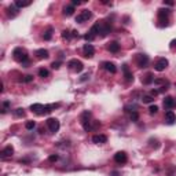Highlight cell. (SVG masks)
Masks as SVG:
<instances>
[{"mask_svg":"<svg viewBox=\"0 0 176 176\" xmlns=\"http://www.w3.org/2000/svg\"><path fill=\"white\" fill-rule=\"evenodd\" d=\"M12 56H14V59L17 61V62H20L22 66H25V68H28V66L30 65L29 55H28L26 50H24L22 47L14 48V51H12Z\"/></svg>","mask_w":176,"mask_h":176,"instance_id":"6da1fadb","label":"cell"},{"mask_svg":"<svg viewBox=\"0 0 176 176\" xmlns=\"http://www.w3.org/2000/svg\"><path fill=\"white\" fill-rule=\"evenodd\" d=\"M55 107H59L58 103L55 105H41V103H33L30 105V110L33 111V113H36L37 116H44V114H48L51 111L54 110Z\"/></svg>","mask_w":176,"mask_h":176,"instance_id":"7a4b0ae2","label":"cell"},{"mask_svg":"<svg viewBox=\"0 0 176 176\" xmlns=\"http://www.w3.org/2000/svg\"><path fill=\"white\" fill-rule=\"evenodd\" d=\"M158 22H160V26H168V22H169V15H171V10L169 8H160L158 12Z\"/></svg>","mask_w":176,"mask_h":176,"instance_id":"3957f363","label":"cell"},{"mask_svg":"<svg viewBox=\"0 0 176 176\" xmlns=\"http://www.w3.org/2000/svg\"><path fill=\"white\" fill-rule=\"evenodd\" d=\"M68 68L72 70V72H74V73H80V72H83V69H84V65H83L81 61L73 58V59H70L68 62Z\"/></svg>","mask_w":176,"mask_h":176,"instance_id":"277c9868","label":"cell"},{"mask_svg":"<svg viewBox=\"0 0 176 176\" xmlns=\"http://www.w3.org/2000/svg\"><path fill=\"white\" fill-rule=\"evenodd\" d=\"M99 36V24L98 22H95L94 25H92V28L87 32V34H84V39L87 41H92L94 39H97Z\"/></svg>","mask_w":176,"mask_h":176,"instance_id":"5b68a950","label":"cell"},{"mask_svg":"<svg viewBox=\"0 0 176 176\" xmlns=\"http://www.w3.org/2000/svg\"><path fill=\"white\" fill-rule=\"evenodd\" d=\"M91 17H92V12L89 10H81L76 15V22H77V24H84V22H87L88 20H91Z\"/></svg>","mask_w":176,"mask_h":176,"instance_id":"8992f818","label":"cell"},{"mask_svg":"<svg viewBox=\"0 0 176 176\" xmlns=\"http://www.w3.org/2000/svg\"><path fill=\"white\" fill-rule=\"evenodd\" d=\"M149 62H150V58L146 54H138L136 55V65L139 66V68H142V69L147 68V66H149Z\"/></svg>","mask_w":176,"mask_h":176,"instance_id":"52a82bcc","label":"cell"},{"mask_svg":"<svg viewBox=\"0 0 176 176\" xmlns=\"http://www.w3.org/2000/svg\"><path fill=\"white\" fill-rule=\"evenodd\" d=\"M46 124H47V127H48L50 132L55 133V132H58V131H59V127H61V124H59V121L56 120V118H52V117L47 118Z\"/></svg>","mask_w":176,"mask_h":176,"instance_id":"ba28073f","label":"cell"},{"mask_svg":"<svg viewBox=\"0 0 176 176\" xmlns=\"http://www.w3.org/2000/svg\"><path fill=\"white\" fill-rule=\"evenodd\" d=\"M80 121H81L84 131H88V127L91 124V111H88V110L83 111L81 116H80Z\"/></svg>","mask_w":176,"mask_h":176,"instance_id":"9c48e42d","label":"cell"},{"mask_svg":"<svg viewBox=\"0 0 176 176\" xmlns=\"http://www.w3.org/2000/svg\"><path fill=\"white\" fill-rule=\"evenodd\" d=\"M168 59L166 58H158L156 61L154 63V69L157 70V72H164V70L168 68Z\"/></svg>","mask_w":176,"mask_h":176,"instance_id":"30bf717a","label":"cell"},{"mask_svg":"<svg viewBox=\"0 0 176 176\" xmlns=\"http://www.w3.org/2000/svg\"><path fill=\"white\" fill-rule=\"evenodd\" d=\"M123 74H124V79H125L127 83H132L133 81V73L129 70V66L127 65V63H124L123 65Z\"/></svg>","mask_w":176,"mask_h":176,"instance_id":"8fae6325","label":"cell"},{"mask_svg":"<svg viewBox=\"0 0 176 176\" xmlns=\"http://www.w3.org/2000/svg\"><path fill=\"white\" fill-rule=\"evenodd\" d=\"M114 161H116L117 164H120V165L125 164V162L128 161L127 153H125V151H117L116 154H114Z\"/></svg>","mask_w":176,"mask_h":176,"instance_id":"7c38bea8","label":"cell"},{"mask_svg":"<svg viewBox=\"0 0 176 176\" xmlns=\"http://www.w3.org/2000/svg\"><path fill=\"white\" fill-rule=\"evenodd\" d=\"M83 52H84V56L85 58H92V56L95 55V48L92 44H84V47H83Z\"/></svg>","mask_w":176,"mask_h":176,"instance_id":"4fadbf2b","label":"cell"},{"mask_svg":"<svg viewBox=\"0 0 176 176\" xmlns=\"http://www.w3.org/2000/svg\"><path fill=\"white\" fill-rule=\"evenodd\" d=\"M102 68L106 70V72L111 73V74H114V73L117 72V66L114 65L113 62H110V61H105V62H102Z\"/></svg>","mask_w":176,"mask_h":176,"instance_id":"5bb4252c","label":"cell"},{"mask_svg":"<svg viewBox=\"0 0 176 176\" xmlns=\"http://www.w3.org/2000/svg\"><path fill=\"white\" fill-rule=\"evenodd\" d=\"M14 154V147H12L11 145H7L4 147V149L2 150V153H0V157H2L3 160H6V158H10V157Z\"/></svg>","mask_w":176,"mask_h":176,"instance_id":"9a60e30c","label":"cell"},{"mask_svg":"<svg viewBox=\"0 0 176 176\" xmlns=\"http://www.w3.org/2000/svg\"><path fill=\"white\" fill-rule=\"evenodd\" d=\"M162 103H164V107L166 109V110H171V109H174L176 106V101L172 97H165Z\"/></svg>","mask_w":176,"mask_h":176,"instance_id":"2e32d148","label":"cell"},{"mask_svg":"<svg viewBox=\"0 0 176 176\" xmlns=\"http://www.w3.org/2000/svg\"><path fill=\"white\" fill-rule=\"evenodd\" d=\"M165 123L169 124V125H172V124L176 123V114L172 110H168L165 113Z\"/></svg>","mask_w":176,"mask_h":176,"instance_id":"e0dca14e","label":"cell"},{"mask_svg":"<svg viewBox=\"0 0 176 176\" xmlns=\"http://www.w3.org/2000/svg\"><path fill=\"white\" fill-rule=\"evenodd\" d=\"M92 142H94L95 145H103V143L107 142V136L102 135V133H99V135H94L92 136Z\"/></svg>","mask_w":176,"mask_h":176,"instance_id":"ac0fdd59","label":"cell"},{"mask_svg":"<svg viewBox=\"0 0 176 176\" xmlns=\"http://www.w3.org/2000/svg\"><path fill=\"white\" fill-rule=\"evenodd\" d=\"M18 12H20V8H18L15 4H11L10 7L7 8V17L8 18H15L18 15Z\"/></svg>","mask_w":176,"mask_h":176,"instance_id":"d6986e66","label":"cell"},{"mask_svg":"<svg viewBox=\"0 0 176 176\" xmlns=\"http://www.w3.org/2000/svg\"><path fill=\"white\" fill-rule=\"evenodd\" d=\"M120 48H121V46L118 41H110V43L107 44V50L113 54H117L118 51H120Z\"/></svg>","mask_w":176,"mask_h":176,"instance_id":"ffe728a7","label":"cell"},{"mask_svg":"<svg viewBox=\"0 0 176 176\" xmlns=\"http://www.w3.org/2000/svg\"><path fill=\"white\" fill-rule=\"evenodd\" d=\"M34 55H36V58H37V59H47V58L50 56V52H48V50L40 48V50H36Z\"/></svg>","mask_w":176,"mask_h":176,"instance_id":"44dd1931","label":"cell"},{"mask_svg":"<svg viewBox=\"0 0 176 176\" xmlns=\"http://www.w3.org/2000/svg\"><path fill=\"white\" fill-rule=\"evenodd\" d=\"M73 14H74V6L68 4L63 7V15H65V17H72Z\"/></svg>","mask_w":176,"mask_h":176,"instance_id":"7402d4cb","label":"cell"},{"mask_svg":"<svg viewBox=\"0 0 176 176\" xmlns=\"http://www.w3.org/2000/svg\"><path fill=\"white\" fill-rule=\"evenodd\" d=\"M52 32H54L52 26H48L46 30H44V33H43V39L46 40V41L51 40V39H52Z\"/></svg>","mask_w":176,"mask_h":176,"instance_id":"603a6c76","label":"cell"},{"mask_svg":"<svg viewBox=\"0 0 176 176\" xmlns=\"http://www.w3.org/2000/svg\"><path fill=\"white\" fill-rule=\"evenodd\" d=\"M151 83H154V74H153V73H147L145 76V79H143V84L149 85V84H151Z\"/></svg>","mask_w":176,"mask_h":176,"instance_id":"cb8c5ba5","label":"cell"},{"mask_svg":"<svg viewBox=\"0 0 176 176\" xmlns=\"http://www.w3.org/2000/svg\"><path fill=\"white\" fill-rule=\"evenodd\" d=\"M140 101H142L143 103H151V102H154V97H151L150 94H147V95H142Z\"/></svg>","mask_w":176,"mask_h":176,"instance_id":"d4e9b609","label":"cell"},{"mask_svg":"<svg viewBox=\"0 0 176 176\" xmlns=\"http://www.w3.org/2000/svg\"><path fill=\"white\" fill-rule=\"evenodd\" d=\"M62 39L63 40H72L73 39V33L70 30H68V29H65V30H62Z\"/></svg>","mask_w":176,"mask_h":176,"instance_id":"484cf974","label":"cell"},{"mask_svg":"<svg viewBox=\"0 0 176 176\" xmlns=\"http://www.w3.org/2000/svg\"><path fill=\"white\" fill-rule=\"evenodd\" d=\"M10 106H11V103H10L8 101H4V102H3V103H2V113H3V114L7 113V111L10 110Z\"/></svg>","mask_w":176,"mask_h":176,"instance_id":"4316f807","label":"cell"},{"mask_svg":"<svg viewBox=\"0 0 176 176\" xmlns=\"http://www.w3.org/2000/svg\"><path fill=\"white\" fill-rule=\"evenodd\" d=\"M39 76H40L41 79H47V77L50 76V72H48V70H47L46 68H40V69H39Z\"/></svg>","mask_w":176,"mask_h":176,"instance_id":"83f0119b","label":"cell"},{"mask_svg":"<svg viewBox=\"0 0 176 176\" xmlns=\"http://www.w3.org/2000/svg\"><path fill=\"white\" fill-rule=\"evenodd\" d=\"M15 6H17L18 8H22V7H28V6L32 4V2H21V0H17V2L14 3Z\"/></svg>","mask_w":176,"mask_h":176,"instance_id":"f1b7e54d","label":"cell"},{"mask_svg":"<svg viewBox=\"0 0 176 176\" xmlns=\"http://www.w3.org/2000/svg\"><path fill=\"white\" fill-rule=\"evenodd\" d=\"M136 109H138V107L135 106V105H127V106L124 107V110H125L127 113H129V114H131V113H133V111H138Z\"/></svg>","mask_w":176,"mask_h":176,"instance_id":"f546056e","label":"cell"},{"mask_svg":"<svg viewBox=\"0 0 176 176\" xmlns=\"http://www.w3.org/2000/svg\"><path fill=\"white\" fill-rule=\"evenodd\" d=\"M14 116H15V117H24V116H25V110H24L22 107L15 109V110H14Z\"/></svg>","mask_w":176,"mask_h":176,"instance_id":"4dcf8cb0","label":"cell"},{"mask_svg":"<svg viewBox=\"0 0 176 176\" xmlns=\"http://www.w3.org/2000/svg\"><path fill=\"white\" fill-rule=\"evenodd\" d=\"M36 127V123H34L33 120H29V121H26V124H25V128H26L28 131H32L33 128Z\"/></svg>","mask_w":176,"mask_h":176,"instance_id":"1f68e13d","label":"cell"},{"mask_svg":"<svg viewBox=\"0 0 176 176\" xmlns=\"http://www.w3.org/2000/svg\"><path fill=\"white\" fill-rule=\"evenodd\" d=\"M149 113L150 114H157V113H158V106H157V105H150Z\"/></svg>","mask_w":176,"mask_h":176,"instance_id":"d6a6232c","label":"cell"},{"mask_svg":"<svg viewBox=\"0 0 176 176\" xmlns=\"http://www.w3.org/2000/svg\"><path fill=\"white\" fill-rule=\"evenodd\" d=\"M21 81H22V83H32V81H33V76H32V74L24 76V77L21 79Z\"/></svg>","mask_w":176,"mask_h":176,"instance_id":"836d02e7","label":"cell"},{"mask_svg":"<svg viewBox=\"0 0 176 176\" xmlns=\"http://www.w3.org/2000/svg\"><path fill=\"white\" fill-rule=\"evenodd\" d=\"M129 118H131V121L136 123V121L139 120V113H138V111H133V113H131V114H129Z\"/></svg>","mask_w":176,"mask_h":176,"instance_id":"e575fe53","label":"cell"},{"mask_svg":"<svg viewBox=\"0 0 176 176\" xmlns=\"http://www.w3.org/2000/svg\"><path fill=\"white\" fill-rule=\"evenodd\" d=\"M61 65H62V62H61V61H54V62L51 63V68H52L54 70H58L61 68Z\"/></svg>","mask_w":176,"mask_h":176,"instance_id":"d590c367","label":"cell"},{"mask_svg":"<svg viewBox=\"0 0 176 176\" xmlns=\"http://www.w3.org/2000/svg\"><path fill=\"white\" fill-rule=\"evenodd\" d=\"M149 142H150V146L154 147V149H158V147H160V143H158V140H157V139H150Z\"/></svg>","mask_w":176,"mask_h":176,"instance_id":"8d00e7d4","label":"cell"},{"mask_svg":"<svg viewBox=\"0 0 176 176\" xmlns=\"http://www.w3.org/2000/svg\"><path fill=\"white\" fill-rule=\"evenodd\" d=\"M58 160H59V156L58 154H51L48 157V161L50 162H55V161H58Z\"/></svg>","mask_w":176,"mask_h":176,"instance_id":"74e56055","label":"cell"},{"mask_svg":"<svg viewBox=\"0 0 176 176\" xmlns=\"http://www.w3.org/2000/svg\"><path fill=\"white\" fill-rule=\"evenodd\" d=\"M87 80H89V74H88V73H85L84 76H81V79H80V81H81V83H84V81H87Z\"/></svg>","mask_w":176,"mask_h":176,"instance_id":"f35d334b","label":"cell"},{"mask_svg":"<svg viewBox=\"0 0 176 176\" xmlns=\"http://www.w3.org/2000/svg\"><path fill=\"white\" fill-rule=\"evenodd\" d=\"M169 47H171L172 50H175V48H176V39H174V40L171 41V44H169Z\"/></svg>","mask_w":176,"mask_h":176,"instance_id":"ab89813d","label":"cell"},{"mask_svg":"<svg viewBox=\"0 0 176 176\" xmlns=\"http://www.w3.org/2000/svg\"><path fill=\"white\" fill-rule=\"evenodd\" d=\"M81 4V2H79V0H73L72 2V6H80Z\"/></svg>","mask_w":176,"mask_h":176,"instance_id":"60d3db41","label":"cell"},{"mask_svg":"<svg viewBox=\"0 0 176 176\" xmlns=\"http://www.w3.org/2000/svg\"><path fill=\"white\" fill-rule=\"evenodd\" d=\"M162 4H164V6H169V7H172V6H174V3H172V2H164Z\"/></svg>","mask_w":176,"mask_h":176,"instance_id":"b9f144b4","label":"cell"},{"mask_svg":"<svg viewBox=\"0 0 176 176\" xmlns=\"http://www.w3.org/2000/svg\"><path fill=\"white\" fill-rule=\"evenodd\" d=\"M118 175H120V174H118V172H116V171L111 172V174H110V176H118Z\"/></svg>","mask_w":176,"mask_h":176,"instance_id":"7bdbcfd3","label":"cell"}]
</instances>
